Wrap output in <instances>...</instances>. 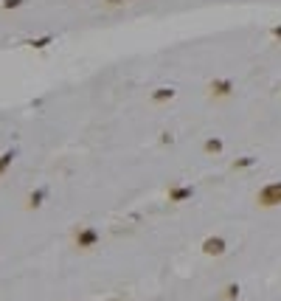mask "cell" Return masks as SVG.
<instances>
[{
    "mask_svg": "<svg viewBox=\"0 0 281 301\" xmlns=\"http://www.w3.org/2000/svg\"><path fill=\"white\" fill-rule=\"evenodd\" d=\"M45 197H48V189H37V191H31V197H28V206H31V208H40Z\"/></svg>",
    "mask_w": 281,
    "mask_h": 301,
    "instance_id": "8",
    "label": "cell"
},
{
    "mask_svg": "<svg viewBox=\"0 0 281 301\" xmlns=\"http://www.w3.org/2000/svg\"><path fill=\"white\" fill-rule=\"evenodd\" d=\"M214 99H228V96H234V82L231 79H214L211 85H208Z\"/></svg>",
    "mask_w": 281,
    "mask_h": 301,
    "instance_id": "4",
    "label": "cell"
},
{
    "mask_svg": "<svg viewBox=\"0 0 281 301\" xmlns=\"http://www.w3.org/2000/svg\"><path fill=\"white\" fill-rule=\"evenodd\" d=\"M51 34H45V37H40V40H31V43H28V45H31V48H37V51H43V48L48 45V43H51Z\"/></svg>",
    "mask_w": 281,
    "mask_h": 301,
    "instance_id": "12",
    "label": "cell"
},
{
    "mask_svg": "<svg viewBox=\"0 0 281 301\" xmlns=\"http://www.w3.org/2000/svg\"><path fill=\"white\" fill-rule=\"evenodd\" d=\"M270 34H273V37H276V40H281V26H276V28H273Z\"/></svg>",
    "mask_w": 281,
    "mask_h": 301,
    "instance_id": "15",
    "label": "cell"
},
{
    "mask_svg": "<svg viewBox=\"0 0 281 301\" xmlns=\"http://www.w3.org/2000/svg\"><path fill=\"white\" fill-rule=\"evenodd\" d=\"M104 3H107V6H124L127 0H104Z\"/></svg>",
    "mask_w": 281,
    "mask_h": 301,
    "instance_id": "14",
    "label": "cell"
},
{
    "mask_svg": "<svg viewBox=\"0 0 281 301\" xmlns=\"http://www.w3.org/2000/svg\"><path fill=\"white\" fill-rule=\"evenodd\" d=\"M26 0H3V9H20Z\"/></svg>",
    "mask_w": 281,
    "mask_h": 301,
    "instance_id": "13",
    "label": "cell"
},
{
    "mask_svg": "<svg viewBox=\"0 0 281 301\" xmlns=\"http://www.w3.org/2000/svg\"><path fill=\"white\" fill-rule=\"evenodd\" d=\"M169 99H175V87H158L152 93V101L155 104H160V101H169Z\"/></svg>",
    "mask_w": 281,
    "mask_h": 301,
    "instance_id": "6",
    "label": "cell"
},
{
    "mask_svg": "<svg viewBox=\"0 0 281 301\" xmlns=\"http://www.w3.org/2000/svg\"><path fill=\"white\" fill-rule=\"evenodd\" d=\"M256 203L261 208H273V206H281V180H273V183L261 186L259 194H256Z\"/></svg>",
    "mask_w": 281,
    "mask_h": 301,
    "instance_id": "1",
    "label": "cell"
},
{
    "mask_svg": "<svg viewBox=\"0 0 281 301\" xmlns=\"http://www.w3.org/2000/svg\"><path fill=\"white\" fill-rule=\"evenodd\" d=\"M99 239H101V234L96 231V228L85 225V228H79V234H76V248L90 251V248H96V245H99Z\"/></svg>",
    "mask_w": 281,
    "mask_h": 301,
    "instance_id": "2",
    "label": "cell"
},
{
    "mask_svg": "<svg viewBox=\"0 0 281 301\" xmlns=\"http://www.w3.org/2000/svg\"><path fill=\"white\" fill-rule=\"evenodd\" d=\"M17 158V149H9V152H3V155H0V174H3L6 169H9V166H11V161H14Z\"/></svg>",
    "mask_w": 281,
    "mask_h": 301,
    "instance_id": "9",
    "label": "cell"
},
{
    "mask_svg": "<svg viewBox=\"0 0 281 301\" xmlns=\"http://www.w3.org/2000/svg\"><path fill=\"white\" fill-rule=\"evenodd\" d=\"M222 147H225L222 138H208V141L202 144V149H205L208 155H219V152H222Z\"/></svg>",
    "mask_w": 281,
    "mask_h": 301,
    "instance_id": "7",
    "label": "cell"
},
{
    "mask_svg": "<svg viewBox=\"0 0 281 301\" xmlns=\"http://www.w3.org/2000/svg\"><path fill=\"white\" fill-rule=\"evenodd\" d=\"M225 251H228V242H225L222 237H208V239H202V254H205V256H222Z\"/></svg>",
    "mask_w": 281,
    "mask_h": 301,
    "instance_id": "3",
    "label": "cell"
},
{
    "mask_svg": "<svg viewBox=\"0 0 281 301\" xmlns=\"http://www.w3.org/2000/svg\"><path fill=\"white\" fill-rule=\"evenodd\" d=\"M222 293H225V296H222L225 301H234V298H239V285H228Z\"/></svg>",
    "mask_w": 281,
    "mask_h": 301,
    "instance_id": "11",
    "label": "cell"
},
{
    "mask_svg": "<svg viewBox=\"0 0 281 301\" xmlns=\"http://www.w3.org/2000/svg\"><path fill=\"white\" fill-rule=\"evenodd\" d=\"M194 197V186H172L169 189V200L172 203H183Z\"/></svg>",
    "mask_w": 281,
    "mask_h": 301,
    "instance_id": "5",
    "label": "cell"
},
{
    "mask_svg": "<svg viewBox=\"0 0 281 301\" xmlns=\"http://www.w3.org/2000/svg\"><path fill=\"white\" fill-rule=\"evenodd\" d=\"M256 164V158H250V155H245V158L234 161V169H250V166Z\"/></svg>",
    "mask_w": 281,
    "mask_h": 301,
    "instance_id": "10",
    "label": "cell"
}]
</instances>
